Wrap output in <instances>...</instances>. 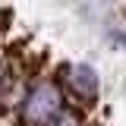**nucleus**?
<instances>
[{"label":"nucleus","instance_id":"f03ea898","mask_svg":"<svg viewBox=\"0 0 126 126\" xmlns=\"http://www.w3.org/2000/svg\"><path fill=\"white\" fill-rule=\"evenodd\" d=\"M69 88H73V94L82 104H92L98 98V76H94V69L85 66V63H76L69 69Z\"/></svg>","mask_w":126,"mask_h":126},{"label":"nucleus","instance_id":"f257e3e1","mask_svg":"<svg viewBox=\"0 0 126 126\" xmlns=\"http://www.w3.org/2000/svg\"><path fill=\"white\" fill-rule=\"evenodd\" d=\"M60 107H63L60 92H57L50 82H41V85L29 94L25 107H22V123H25V126H44V123H54V117L60 113Z\"/></svg>","mask_w":126,"mask_h":126},{"label":"nucleus","instance_id":"7ed1b4c3","mask_svg":"<svg viewBox=\"0 0 126 126\" xmlns=\"http://www.w3.org/2000/svg\"><path fill=\"white\" fill-rule=\"evenodd\" d=\"M50 126H76V120H73V117H57Z\"/></svg>","mask_w":126,"mask_h":126}]
</instances>
